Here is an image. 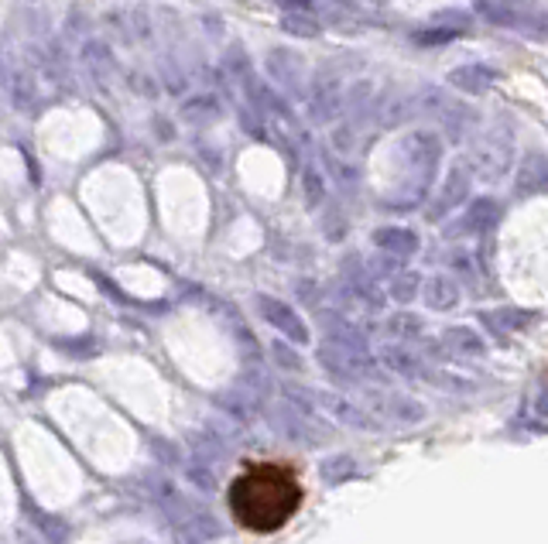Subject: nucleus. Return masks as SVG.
Returning <instances> with one entry per match:
<instances>
[{"instance_id":"nucleus-8","label":"nucleus","mask_w":548,"mask_h":544,"mask_svg":"<svg viewBox=\"0 0 548 544\" xmlns=\"http://www.w3.org/2000/svg\"><path fill=\"white\" fill-rule=\"evenodd\" d=\"M312 397L319 401V407H326L332 418L346 425V428H367V432H374L377 421L363 411L361 405H353V401H346L340 394H326V390H312Z\"/></svg>"},{"instance_id":"nucleus-4","label":"nucleus","mask_w":548,"mask_h":544,"mask_svg":"<svg viewBox=\"0 0 548 544\" xmlns=\"http://www.w3.org/2000/svg\"><path fill=\"white\" fill-rule=\"evenodd\" d=\"M438 155H442V138L432 134V130H411L401 140V161L408 165V171H418L425 178H432Z\"/></svg>"},{"instance_id":"nucleus-41","label":"nucleus","mask_w":548,"mask_h":544,"mask_svg":"<svg viewBox=\"0 0 548 544\" xmlns=\"http://www.w3.org/2000/svg\"><path fill=\"white\" fill-rule=\"evenodd\" d=\"M155 127H158V134H161V138H165V140H172V138H175L172 124H165V120H161V117H158V120H155Z\"/></svg>"},{"instance_id":"nucleus-23","label":"nucleus","mask_w":548,"mask_h":544,"mask_svg":"<svg viewBox=\"0 0 548 544\" xmlns=\"http://www.w3.org/2000/svg\"><path fill=\"white\" fill-rule=\"evenodd\" d=\"M282 32L295 34V38H319V21L312 14H284L282 17Z\"/></svg>"},{"instance_id":"nucleus-22","label":"nucleus","mask_w":548,"mask_h":544,"mask_svg":"<svg viewBox=\"0 0 548 544\" xmlns=\"http://www.w3.org/2000/svg\"><path fill=\"white\" fill-rule=\"evenodd\" d=\"M415 117V103H411V96H391L388 100V107L380 110V124L384 127H398L411 120Z\"/></svg>"},{"instance_id":"nucleus-25","label":"nucleus","mask_w":548,"mask_h":544,"mask_svg":"<svg viewBox=\"0 0 548 544\" xmlns=\"http://www.w3.org/2000/svg\"><path fill=\"white\" fill-rule=\"evenodd\" d=\"M411 38H415V45L436 48V45H449V42H456V38H459V32L442 24V28H425V32H415Z\"/></svg>"},{"instance_id":"nucleus-24","label":"nucleus","mask_w":548,"mask_h":544,"mask_svg":"<svg viewBox=\"0 0 548 544\" xmlns=\"http://www.w3.org/2000/svg\"><path fill=\"white\" fill-rule=\"evenodd\" d=\"M418 274H411V271H405V274H394L391 288H388V295L394 298V301H401V305H408L411 298L418 295Z\"/></svg>"},{"instance_id":"nucleus-26","label":"nucleus","mask_w":548,"mask_h":544,"mask_svg":"<svg viewBox=\"0 0 548 544\" xmlns=\"http://www.w3.org/2000/svg\"><path fill=\"white\" fill-rule=\"evenodd\" d=\"M223 72H226V76H234V79L251 76V65H247V59H244V48L240 45H230L226 59H223Z\"/></svg>"},{"instance_id":"nucleus-40","label":"nucleus","mask_w":548,"mask_h":544,"mask_svg":"<svg viewBox=\"0 0 548 544\" xmlns=\"http://www.w3.org/2000/svg\"><path fill=\"white\" fill-rule=\"evenodd\" d=\"M453 267L456 271H463V274H473V261L466 253H453Z\"/></svg>"},{"instance_id":"nucleus-33","label":"nucleus","mask_w":548,"mask_h":544,"mask_svg":"<svg viewBox=\"0 0 548 544\" xmlns=\"http://www.w3.org/2000/svg\"><path fill=\"white\" fill-rule=\"evenodd\" d=\"M188 480L196 482L203 493H213V490H216V476H213L206 466H199V463H196V466H188Z\"/></svg>"},{"instance_id":"nucleus-19","label":"nucleus","mask_w":548,"mask_h":544,"mask_svg":"<svg viewBox=\"0 0 548 544\" xmlns=\"http://www.w3.org/2000/svg\"><path fill=\"white\" fill-rule=\"evenodd\" d=\"M384 367L391 370V374H405V377H415L422 374V359L415 357L411 349H405V346H384Z\"/></svg>"},{"instance_id":"nucleus-2","label":"nucleus","mask_w":548,"mask_h":544,"mask_svg":"<svg viewBox=\"0 0 548 544\" xmlns=\"http://www.w3.org/2000/svg\"><path fill=\"white\" fill-rule=\"evenodd\" d=\"M476 7L490 24L517 28V32H532L534 38H545V17L534 4H524V0H476Z\"/></svg>"},{"instance_id":"nucleus-13","label":"nucleus","mask_w":548,"mask_h":544,"mask_svg":"<svg viewBox=\"0 0 548 544\" xmlns=\"http://www.w3.org/2000/svg\"><path fill=\"white\" fill-rule=\"evenodd\" d=\"M374 243L384 253H391V257H411V253H418L422 247V240L415 230H408V226H380L374 234Z\"/></svg>"},{"instance_id":"nucleus-37","label":"nucleus","mask_w":548,"mask_h":544,"mask_svg":"<svg viewBox=\"0 0 548 544\" xmlns=\"http://www.w3.org/2000/svg\"><path fill=\"white\" fill-rule=\"evenodd\" d=\"M370 90H374L370 82H357L353 93H350V110H357L361 103H367V100H370Z\"/></svg>"},{"instance_id":"nucleus-16","label":"nucleus","mask_w":548,"mask_h":544,"mask_svg":"<svg viewBox=\"0 0 548 544\" xmlns=\"http://www.w3.org/2000/svg\"><path fill=\"white\" fill-rule=\"evenodd\" d=\"M178 117L186 120V124L192 127H203V124H213L219 117V103H216V96H209V93H196V96H188L186 103H182V110H178Z\"/></svg>"},{"instance_id":"nucleus-31","label":"nucleus","mask_w":548,"mask_h":544,"mask_svg":"<svg viewBox=\"0 0 548 544\" xmlns=\"http://www.w3.org/2000/svg\"><path fill=\"white\" fill-rule=\"evenodd\" d=\"M130 86H134V93L138 96H144V100H155L158 96V82L151 76H148V72H138V69H134V72H130Z\"/></svg>"},{"instance_id":"nucleus-10","label":"nucleus","mask_w":548,"mask_h":544,"mask_svg":"<svg viewBox=\"0 0 548 544\" xmlns=\"http://www.w3.org/2000/svg\"><path fill=\"white\" fill-rule=\"evenodd\" d=\"M497 223H501V203L490 199V196H480V199L470 203L466 216L456 223V230H459V234H486V230H494Z\"/></svg>"},{"instance_id":"nucleus-27","label":"nucleus","mask_w":548,"mask_h":544,"mask_svg":"<svg viewBox=\"0 0 548 544\" xmlns=\"http://www.w3.org/2000/svg\"><path fill=\"white\" fill-rule=\"evenodd\" d=\"M388 411H391V418H398V421H422L425 418V407L415 405V401H408V397H394Z\"/></svg>"},{"instance_id":"nucleus-21","label":"nucleus","mask_w":548,"mask_h":544,"mask_svg":"<svg viewBox=\"0 0 548 544\" xmlns=\"http://www.w3.org/2000/svg\"><path fill=\"white\" fill-rule=\"evenodd\" d=\"M446 342H449L453 349H459V353H473V357H480L486 349L484 339H480V332H473L470 326H453L446 332Z\"/></svg>"},{"instance_id":"nucleus-32","label":"nucleus","mask_w":548,"mask_h":544,"mask_svg":"<svg viewBox=\"0 0 548 544\" xmlns=\"http://www.w3.org/2000/svg\"><path fill=\"white\" fill-rule=\"evenodd\" d=\"M346 472H353V459H350V455H340L336 463H326V466H322V476H326L329 482H340Z\"/></svg>"},{"instance_id":"nucleus-18","label":"nucleus","mask_w":548,"mask_h":544,"mask_svg":"<svg viewBox=\"0 0 548 544\" xmlns=\"http://www.w3.org/2000/svg\"><path fill=\"white\" fill-rule=\"evenodd\" d=\"M4 86H7V96H11V103H14L17 110H34V103H38V90H34L32 76H24V72H11Z\"/></svg>"},{"instance_id":"nucleus-34","label":"nucleus","mask_w":548,"mask_h":544,"mask_svg":"<svg viewBox=\"0 0 548 544\" xmlns=\"http://www.w3.org/2000/svg\"><path fill=\"white\" fill-rule=\"evenodd\" d=\"M284 14H312V0H274Z\"/></svg>"},{"instance_id":"nucleus-14","label":"nucleus","mask_w":548,"mask_h":544,"mask_svg":"<svg viewBox=\"0 0 548 544\" xmlns=\"http://www.w3.org/2000/svg\"><path fill=\"white\" fill-rule=\"evenodd\" d=\"M340 86H336V79L329 82L326 76L315 79V86L309 90V113H312V120H332L336 113H340Z\"/></svg>"},{"instance_id":"nucleus-17","label":"nucleus","mask_w":548,"mask_h":544,"mask_svg":"<svg viewBox=\"0 0 548 544\" xmlns=\"http://www.w3.org/2000/svg\"><path fill=\"white\" fill-rule=\"evenodd\" d=\"M425 301H428V309L436 311H449L459 305V288H456L453 278H442V274H436V278L425 281Z\"/></svg>"},{"instance_id":"nucleus-29","label":"nucleus","mask_w":548,"mask_h":544,"mask_svg":"<svg viewBox=\"0 0 548 544\" xmlns=\"http://www.w3.org/2000/svg\"><path fill=\"white\" fill-rule=\"evenodd\" d=\"M388 332L391 336H415V332H422V322L415 315H394V319H388Z\"/></svg>"},{"instance_id":"nucleus-28","label":"nucleus","mask_w":548,"mask_h":544,"mask_svg":"<svg viewBox=\"0 0 548 544\" xmlns=\"http://www.w3.org/2000/svg\"><path fill=\"white\" fill-rule=\"evenodd\" d=\"M532 319H534L532 311H501V315H486L490 326H504V329H521V326H528Z\"/></svg>"},{"instance_id":"nucleus-7","label":"nucleus","mask_w":548,"mask_h":544,"mask_svg":"<svg viewBox=\"0 0 548 544\" xmlns=\"http://www.w3.org/2000/svg\"><path fill=\"white\" fill-rule=\"evenodd\" d=\"M497 79H501V72H497L494 65L466 62L449 72V86H453V90H463V93H470V96H480V93H490V90L497 86Z\"/></svg>"},{"instance_id":"nucleus-15","label":"nucleus","mask_w":548,"mask_h":544,"mask_svg":"<svg viewBox=\"0 0 548 544\" xmlns=\"http://www.w3.org/2000/svg\"><path fill=\"white\" fill-rule=\"evenodd\" d=\"M240 82H244L247 100L254 103V110H267V113H271V117H278V120H292V107H288L274 90H267L264 82H257L254 76H244Z\"/></svg>"},{"instance_id":"nucleus-36","label":"nucleus","mask_w":548,"mask_h":544,"mask_svg":"<svg viewBox=\"0 0 548 544\" xmlns=\"http://www.w3.org/2000/svg\"><path fill=\"white\" fill-rule=\"evenodd\" d=\"M161 69H165V86H168V93H182V90H186V82H182V76L175 72V65L165 62Z\"/></svg>"},{"instance_id":"nucleus-5","label":"nucleus","mask_w":548,"mask_h":544,"mask_svg":"<svg viewBox=\"0 0 548 544\" xmlns=\"http://www.w3.org/2000/svg\"><path fill=\"white\" fill-rule=\"evenodd\" d=\"M257 311H261V319H264L267 326H274L282 332L284 339H292L295 346L309 342V326L298 319V311L292 305H284V301H278V298L271 295H257Z\"/></svg>"},{"instance_id":"nucleus-12","label":"nucleus","mask_w":548,"mask_h":544,"mask_svg":"<svg viewBox=\"0 0 548 544\" xmlns=\"http://www.w3.org/2000/svg\"><path fill=\"white\" fill-rule=\"evenodd\" d=\"M545 178H548L545 155H542V151H528L524 161H521V171H517L514 192L521 196V199H532V196H538V192H545Z\"/></svg>"},{"instance_id":"nucleus-11","label":"nucleus","mask_w":548,"mask_h":544,"mask_svg":"<svg viewBox=\"0 0 548 544\" xmlns=\"http://www.w3.org/2000/svg\"><path fill=\"white\" fill-rule=\"evenodd\" d=\"M267 72H271V79H274L282 90L305 93V90H302V62H298L295 52H284V48L267 52Z\"/></svg>"},{"instance_id":"nucleus-39","label":"nucleus","mask_w":548,"mask_h":544,"mask_svg":"<svg viewBox=\"0 0 548 544\" xmlns=\"http://www.w3.org/2000/svg\"><path fill=\"white\" fill-rule=\"evenodd\" d=\"M442 21H449V24H456V32H463V28L470 24V17L456 14V11H446V14H438V24H442Z\"/></svg>"},{"instance_id":"nucleus-9","label":"nucleus","mask_w":548,"mask_h":544,"mask_svg":"<svg viewBox=\"0 0 548 544\" xmlns=\"http://www.w3.org/2000/svg\"><path fill=\"white\" fill-rule=\"evenodd\" d=\"M79 59L86 65V72L100 82V86H110L113 82V72H117V59H113V52H110L107 42H100V38H86L82 48H79Z\"/></svg>"},{"instance_id":"nucleus-6","label":"nucleus","mask_w":548,"mask_h":544,"mask_svg":"<svg viewBox=\"0 0 548 544\" xmlns=\"http://www.w3.org/2000/svg\"><path fill=\"white\" fill-rule=\"evenodd\" d=\"M470 186H473L470 168H466L463 161H456L453 168L446 171V178H442V188H438L436 205H432L428 216L438 219V216H446V213H453L459 203H466V199H470Z\"/></svg>"},{"instance_id":"nucleus-3","label":"nucleus","mask_w":548,"mask_h":544,"mask_svg":"<svg viewBox=\"0 0 548 544\" xmlns=\"http://www.w3.org/2000/svg\"><path fill=\"white\" fill-rule=\"evenodd\" d=\"M319 363L326 367L329 374L350 377V380L377 377V359L370 357V349L346 346V342H336V339H326V346L319 349Z\"/></svg>"},{"instance_id":"nucleus-30","label":"nucleus","mask_w":548,"mask_h":544,"mask_svg":"<svg viewBox=\"0 0 548 544\" xmlns=\"http://www.w3.org/2000/svg\"><path fill=\"white\" fill-rule=\"evenodd\" d=\"M130 24H134V32L130 34H138V38H144V42H151V38H155V24H151V17H148L144 7H134V11H130Z\"/></svg>"},{"instance_id":"nucleus-42","label":"nucleus","mask_w":548,"mask_h":544,"mask_svg":"<svg viewBox=\"0 0 548 544\" xmlns=\"http://www.w3.org/2000/svg\"><path fill=\"white\" fill-rule=\"evenodd\" d=\"M175 544H199V538H192V534H186V530L178 528V534H175Z\"/></svg>"},{"instance_id":"nucleus-1","label":"nucleus","mask_w":548,"mask_h":544,"mask_svg":"<svg viewBox=\"0 0 548 544\" xmlns=\"http://www.w3.org/2000/svg\"><path fill=\"white\" fill-rule=\"evenodd\" d=\"M302 503V486L288 469L254 466L230 486V511L236 524L251 530H278Z\"/></svg>"},{"instance_id":"nucleus-20","label":"nucleus","mask_w":548,"mask_h":544,"mask_svg":"<svg viewBox=\"0 0 548 544\" xmlns=\"http://www.w3.org/2000/svg\"><path fill=\"white\" fill-rule=\"evenodd\" d=\"M302 199H305V209H319L326 199V182H322V171L315 165L302 168Z\"/></svg>"},{"instance_id":"nucleus-35","label":"nucleus","mask_w":548,"mask_h":544,"mask_svg":"<svg viewBox=\"0 0 548 544\" xmlns=\"http://www.w3.org/2000/svg\"><path fill=\"white\" fill-rule=\"evenodd\" d=\"M350 138H353V130H350V127H340V130L332 134V148H336L340 155H350V151H353V144H350Z\"/></svg>"},{"instance_id":"nucleus-38","label":"nucleus","mask_w":548,"mask_h":544,"mask_svg":"<svg viewBox=\"0 0 548 544\" xmlns=\"http://www.w3.org/2000/svg\"><path fill=\"white\" fill-rule=\"evenodd\" d=\"M274 359H278L282 367H292V370L298 367V357L288 349V346H282V342H274Z\"/></svg>"}]
</instances>
